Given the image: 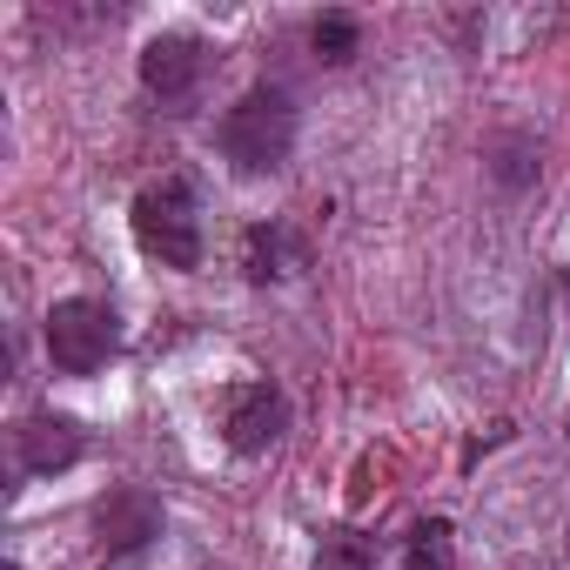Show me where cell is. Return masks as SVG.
I'll return each mask as SVG.
<instances>
[{
	"mask_svg": "<svg viewBox=\"0 0 570 570\" xmlns=\"http://www.w3.org/2000/svg\"><path fill=\"white\" fill-rule=\"evenodd\" d=\"M403 563H410V570H450V523H443V517L416 523V530H410Z\"/></svg>",
	"mask_w": 570,
	"mask_h": 570,
	"instance_id": "11",
	"label": "cell"
},
{
	"mask_svg": "<svg viewBox=\"0 0 570 570\" xmlns=\"http://www.w3.org/2000/svg\"><path fill=\"white\" fill-rule=\"evenodd\" d=\"M242 268H248V282H289L296 268H309V242L289 222H255L242 242Z\"/></svg>",
	"mask_w": 570,
	"mask_h": 570,
	"instance_id": "8",
	"label": "cell"
},
{
	"mask_svg": "<svg viewBox=\"0 0 570 570\" xmlns=\"http://www.w3.org/2000/svg\"><path fill=\"white\" fill-rule=\"evenodd\" d=\"M537 168H543L537 135H503V141L490 148V181H497V188H510V195H523V188L537 181Z\"/></svg>",
	"mask_w": 570,
	"mask_h": 570,
	"instance_id": "9",
	"label": "cell"
},
{
	"mask_svg": "<svg viewBox=\"0 0 570 570\" xmlns=\"http://www.w3.org/2000/svg\"><path fill=\"white\" fill-rule=\"evenodd\" d=\"M14 456H21L28 476H61V470H75L88 456V436H81L75 416H28L14 430Z\"/></svg>",
	"mask_w": 570,
	"mask_h": 570,
	"instance_id": "6",
	"label": "cell"
},
{
	"mask_svg": "<svg viewBox=\"0 0 570 570\" xmlns=\"http://www.w3.org/2000/svg\"><path fill=\"white\" fill-rule=\"evenodd\" d=\"M215 141H222V155H228L235 175H275L282 161H289V148H296V101H289V88H275V81L248 88L222 115Z\"/></svg>",
	"mask_w": 570,
	"mask_h": 570,
	"instance_id": "1",
	"label": "cell"
},
{
	"mask_svg": "<svg viewBox=\"0 0 570 570\" xmlns=\"http://www.w3.org/2000/svg\"><path fill=\"white\" fill-rule=\"evenodd\" d=\"M316 570H376V550H370L363 537H350V530H343V537H330V543H323Z\"/></svg>",
	"mask_w": 570,
	"mask_h": 570,
	"instance_id": "12",
	"label": "cell"
},
{
	"mask_svg": "<svg viewBox=\"0 0 570 570\" xmlns=\"http://www.w3.org/2000/svg\"><path fill=\"white\" fill-rule=\"evenodd\" d=\"M309 41H316V55H323V61H336V68H343V61L363 48V21H356V14H323V21L309 28Z\"/></svg>",
	"mask_w": 570,
	"mask_h": 570,
	"instance_id": "10",
	"label": "cell"
},
{
	"mask_svg": "<svg viewBox=\"0 0 570 570\" xmlns=\"http://www.w3.org/2000/svg\"><path fill=\"white\" fill-rule=\"evenodd\" d=\"M41 336H48V363H55L61 376H95V370H108L115 350H121V316H115L108 303H95V296H61V303L48 309Z\"/></svg>",
	"mask_w": 570,
	"mask_h": 570,
	"instance_id": "3",
	"label": "cell"
},
{
	"mask_svg": "<svg viewBox=\"0 0 570 570\" xmlns=\"http://www.w3.org/2000/svg\"><path fill=\"white\" fill-rule=\"evenodd\" d=\"M0 570H21V563H0Z\"/></svg>",
	"mask_w": 570,
	"mask_h": 570,
	"instance_id": "13",
	"label": "cell"
},
{
	"mask_svg": "<svg viewBox=\"0 0 570 570\" xmlns=\"http://www.w3.org/2000/svg\"><path fill=\"white\" fill-rule=\"evenodd\" d=\"M222 430H228V450L262 456V450L282 443V430H289V396H282L275 383H242L228 396V423Z\"/></svg>",
	"mask_w": 570,
	"mask_h": 570,
	"instance_id": "4",
	"label": "cell"
},
{
	"mask_svg": "<svg viewBox=\"0 0 570 570\" xmlns=\"http://www.w3.org/2000/svg\"><path fill=\"white\" fill-rule=\"evenodd\" d=\"M95 523H101L108 557H135V550H148V543L161 537V510H155V497H141V490H115V497L95 510Z\"/></svg>",
	"mask_w": 570,
	"mask_h": 570,
	"instance_id": "7",
	"label": "cell"
},
{
	"mask_svg": "<svg viewBox=\"0 0 570 570\" xmlns=\"http://www.w3.org/2000/svg\"><path fill=\"white\" fill-rule=\"evenodd\" d=\"M202 75H208V55H202L195 35H155L141 48V88L161 95V101H188L202 88Z\"/></svg>",
	"mask_w": 570,
	"mask_h": 570,
	"instance_id": "5",
	"label": "cell"
},
{
	"mask_svg": "<svg viewBox=\"0 0 570 570\" xmlns=\"http://www.w3.org/2000/svg\"><path fill=\"white\" fill-rule=\"evenodd\" d=\"M135 242L161 268H202V202L181 175L135 195Z\"/></svg>",
	"mask_w": 570,
	"mask_h": 570,
	"instance_id": "2",
	"label": "cell"
}]
</instances>
